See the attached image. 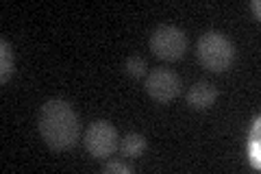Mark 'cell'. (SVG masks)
Segmentation results:
<instances>
[{
  "label": "cell",
  "instance_id": "1",
  "mask_svg": "<svg viewBox=\"0 0 261 174\" xmlns=\"http://www.w3.org/2000/svg\"><path fill=\"white\" fill-rule=\"evenodd\" d=\"M37 127L44 142L53 151H70L81 135L79 113L68 101H61V98H53L39 109Z\"/></svg>",
  "mask_w": 261,
  "mask_h": 174
},
{
  "label": "cell",
  "instance_id": "2",
  "mask_svg": "<svg viewBox=\"0 0 261 174\" xmlns=\"http://www.w3.org/2000/svg\"><path fill=\"white\" fill-rule=\"evenodd\" d=\"M196 55L205 70L209 72H226L235 61V46L222 31H207L200 35L198 46H196Z\"/></svg>",
  "mask_w": 261,
  "mask_h": 174
},
{
  "label": "cell",
  "instance_id": "3",
  "mask_svg": "<svg viewBox=\"0 0 261 174\" xmlns=\"http://www.w3.org/2000/svg\"><path fill=\"white\" fill-rule=\"evenodd\" d=\"M150 51L163 61H178L187 51V35L174 24H161L150 35Z\"/></svg>",
  "mask_w": 261,
  "mask_h": 174
},
{
  "label": "cell",
  "instance_id": "4",
  "mask_svg": "<svg viewBox=\"0 0 261 174\" xmlns=\"http://www.w3.org/2000/svg\"><path fill=\"white\" fill-rule=\"evenodd\" d=\"M118 139L120 137H118V131L113 124H109L107 120H96L87 127L85 135H83V144L92 157H96V159H107L120 146Z\"/></svg>",
  "mask_w": 261,
  "mask_h": 174
},
{
  "label": "cell",
  "instance_id": "5",
  "mask_svg": "<svg viewBox=\"0 0 261 174\" xmlns=\"http://www.w3.org/2000/svg\"><path fill=\"white\" fill-rule=\"evenodd\" d=\"M146 94L157 103H170L181 94V79L168 68H154L146 77Z\"/></svg>",
  "mask_w": 261,
  "mask_h": 174
},
{
  "label": "cell",
  "instance_id": "6",
  "mask_svg": "<svg viewBox=\"0 0 261 174\" xmlns=\"http://www.w3.org/2000/svg\"><path fill=\"white\" fill-rule=\"evenodd\" d=\"M216 98H218V89L211 85L209 81L194 83V85L187 89V94H185L187 105H190L192 109H196V111H207L209 107L216 103Z\"/></svg>",
  "mask_w": 261,
  "mask_h": 174
},
{
  "label": "cell",
  "instance_id": "7",
  "mask_svg": "<svg viewBox=\"0 0 261 174\" xmlns=\"http://www.w3.org/2000/svg\"><path fill=\"white\" fill-rule=\"evenodd\" d=\"M15 72V59H13V48L7 39H0V81L7 83Z\"/></svg>",
  "mask_w": 261,
  "mask_h": 174
},
{
  "label": "cell",
  "instance_id": "8",
  "mask_svg": "<svg viewBox=\"0 0 261 174\" xmlns=\"http://www.w3.org/2000/svg\"><path fill=\"white\" fill-rule=\"evenodd\" d=\"M144 151H146V137L140 135V133H128L120 144L122 157H128V159H137V157H142Z\"/></svg>",
  "mask_w": 261,
  "mask_h": 174
},
{
  "label": "cell",
  "instance_id": "9",
  "mask_svg": "<svg viewBox=\"0 0 261 174\" xmlns=\"http://www.w3.org/2000/svg\"><path fill=\"white\" fill-rule=\"evenodd\" d=\"M126 72L130 74V77H135V79L144 77L146 74V61L142 59V57H137V55L128 57L126 59Z\"/></svg>",
  "mask_w": 261,
  "mask_h": 174
},
{
  "label": "cell",
  "instance_id": "10",
  "mask_svg": "<svg viewBox=\"0 0 261 174\" xmlns=\"http://www.w3.org/2000/svg\"><path fill=\"white\" fill-rule=\"evenodd\" d=\"M102 172H107V174H133V165H128L124 161H107L102 165Z\"/></svg>",
  "mask_w": 261,
  "mask_h": 174
},
{
  "label": "cell",
  "instance_id": "11",
  "mask_svg": "<svg viewBox=\"0 0 261 174\" xmlns=\"http://www.w3.org/2000/svg\"><path fill=\"white\" fill-rule=\"evenodd\" d=\"M259 151H261V142H259V139H250V142H248V155H250V163H252V168H255V170L261 168Z\"/></svg>",
  "mask_w": 261,
  "mask_h": 174
},
{
  "label": "cell",
  "instance_id": "12",
  "mask_svg": "<svg viewBox=\"0 0 261 174\" xmlns=\"http://www.w3.org/2000/svg\"><path fill=\"white\" fill-rule=\"evenodd\" d=\"M250 9L255 11V18L259 20V18H261V3H259V0H252V3H250Z\"/></svg>",
  "mask_w": 261,
  "mask_h": 174
}]
</instances>
